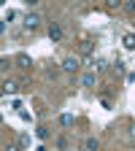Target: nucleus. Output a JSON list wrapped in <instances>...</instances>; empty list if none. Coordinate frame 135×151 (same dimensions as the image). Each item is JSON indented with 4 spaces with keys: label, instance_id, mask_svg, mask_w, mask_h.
Here are the masks:
<instances>
[{
    "label": "nucleus",
    "instance_id": "15",
    "mask_svg": "<svg viewBox=\"0 0 135 151\" xmlns=\"http://www.w3.org/2000/svg\"><path fill=\"white\" fill-rule=\"evenodd\" d=\"M124 11H127V14H135V3H132V0H130V3H124Z\"/></svg>",
    "mask_w": 135,
    "mask_h": 151
},
{
    "label": "nucleus",
    "instance_id": "20",
    "mask_svg": "<svg viewBox=\"0 0 135 151\" xmlns=\"http://www.w3.org/2000/svg\"><path fill=\"white\" fill-rule=\"evenodd\" d=\"M6 151H22V146H6Z\"/></svg>",
    "mask_w": 135,
    "mask_h": 151
},
{
    "label": "nucleus",
    "instance_id": "16",
    "mask_svg": "<svg viewBox=\"0 0 135 151\" xmlns=\"http://www.w3.org/2000/svg\"><path fill=\"white\" fill-rule=\"evenodd\" d=\"M57 148H68V138H60V140H57Z\"/></svg>",
    "mask_w": 135,
    "mask_h": 151
},
{
    "label": "nucleus",
    "instance_id": "17",
    "mask_svg": "<svg viewBox=\"0 0 135 151\" xmlns=\"http://www.w3.org/2000/svg\"><path fill=\"white\" fill-rule=\"evenodd\" d=\"M3 19H6V22H11V19H16V11H6V16H3Z\"/></svg>",
    "mask_w": 135,
    "mask_h": 151
},
{
    "label": "nucleus",
    "instance_id": "4",
    "mask_svg": "<svg viewBox=\"0 0 135 151\" xmlns=\"http://www.w3.org/2000/svg\"><path fill=\"white\" fill-rule=\"evenodd\" d=\"M81 86H87V89L97 86V76H95V73H84V78H81Z\"/></svg>",
    "mask_w": 135,
    "mask_h": 151
},
{
    "label": "nucleus",
    "instance_id": "13",
    "mask_svg": "<svg viewBox=\"0 0 135 151\" xmlns=\"http://www.w3.org/2000/svg\"><path fill=\"white\" fill-rule=\"evenodd\" d=\"M0 68H3V70H8V68H11V60H8V57H3V60H0Z\"/></svg>",
    "mask_w": 135,
    "mask_h": 151
},
{
    "label": "nucleus",
    "instance_id": "12",
    "mask_svg": "<svg viewBox=\"0 0 135 151\" xmlns=\"http://www.w3.org/2000/svg\"><path fill=\"white\" fill-rule=\"evenodd\" d=\"M19 146L27 148V146H30V135H22V138H19Z\"/></svg>",
    "mask_w": 135,
    "mask_h": 151
},
{
    "label": "nucleus",
    "instance_id": "1",
    "mask_svg": "<svg viewBox=\"0 0 135 151\" xmlns=\"http://www.w3.org/2000/svg\"><path fill=\"white\" fill-rule=\"evenodd\" d=\"M79 68H81L79 57H73V54H70V57H65V60H62V70H65V73H76Z\"/></svg>",
    "mask_w": 135,
    "mask_h": 151
},
{
    "label": "nucleus",
    "instance_id": "5",
    "mask_svg": "<svg viewBox=\"0 0 135 151\" xmlns=\"http://www.w3.org/2000/svg\"><path fill=\"white\" fill-rule=\"evenodd\" d=\"M14 62H16V68H25V70L32 65V60H30L27 54H16V60H14Z\"/></svg>",
    "mask_w": 135,
    "mask_h": 151
},
{
    "label": "nucleus",
    "instance_id": "18",
    "mask_svg": "<svg viewBox=\"0 0 135 151\" xmlns=\"http://www.w3.org/2000/svg\"><path fill=\"white\" fill-rule=\"evenodd\" d=\"M130 140H132V143H135V122H132V124H130Z\"/></svg>",
    "mask_w": 135,
    "mask_h": 151
},
{
    "label": "nucleus",
    "instance_id": "3",
    "mask_svg": "<svg viewBox=\"0 0 135 151\" xmlns=\"http://www.w3.org/2000/svg\"><path fill=\"white\" fill-rule=\"evenodd\" d=\"M25 27L27 30H38V27H41V16H38V14H27L25 16Z\"/></svg>",
    "mask_w": 135,
    "mask_h": 151
},
{
    "label": "nucleus",
    "instance_id": "7",
    "mask_svg": "<svg viewBox=\"0 0 135 151\" xmlns=\"http://www.w3.org/2000/svg\"><path fill=\"white\" fill-rule=\"evenodd\" d=\"M79 51L87 57V54H92V41H81V46H79Z\"/></svg>",
    "mask_w": 135,
    "mask_h": 151
},
{
    "label": "nucleus",
    "instance_id": "11",
    "mask_svg": "<svg viewBox=\"0 0 135 151\" xmlns=\"http://www.w3.org/2000/svg\"><path fill=\"white\" fill-rule=\"evenodd\" d=\"M35 132H38V138H41V140H46V138H49V129H46V127H38Z\"/></svg>",
    "mask_w": 135,
    "mask_h": 151
},
{
    "label": "nucleus",
    "instance_id": "14",
    "mask_svg": "<svg viewBox=\"0 0 135 151\" xmlns=\"http://www.w3.org/2000/svg\"><path fill=\"white\" fill-rule=\"evenodd\" d=\"M92 65H95V68H97V70H103V68H105V65H108V62H105V60H95V62H92Z\"/></svg>",
    "mask_w": 135,
    "mask_h": 151
},
{
    "label": "nucleus",
    "instance_id": "6",
    "mask_svg": "<svg viewBox=\"0 0 135 151\" xmlns=\"http://www.w3.org/2000/svg\"><path fill=\"white\" fill-rule=\"evenodd\" d=\"M84 148H87V151H100L97 138H87V140H84Z\"/></svg>",
    "mask_w": 135,
    "mask_h": 151
},
{
    "label": "nucleus",
    "instance_id": "2",
    "mask_svg": "<svg viewBox=\"0 0 135 151\" xmlns=\"http://www.w3.org/2000/svg\"><path fill=\"white\" fill-rule=\"evenodd\" d=\"M49 41H51V43H60V41H62V24L54 22V24L49 27Z\"/></svg>",
    "mask_w": 135,
    "mask_h": 151
},
{
    "label": "nucleus",
    "instance_id": "10",
    "mask_svg": "<svg viewBox=\"0 0 135 151\" xmlns=\"http://www.w3.org/2000/svg\"><path fill=\"white\" fill-rule=\"evenodd\" d=\"M124 46L127 49H135V35H124Z\"/></svg>",
    "mask_w": 135,
    "mask_h": 151
},
{
    "label": "nucleus",
    "instance_id": "8",
    "mask_svg": "<svg viewBox=\"0 0 135 151\" xmlns=\"http://www.w3.org/2000/svg\"><path fill=\"white\" fill-rule=\"evenodd\" d=\"M60 124L62 127H70L73 124V116H70V113H62V116H60Z\"/></svg>",
    "mask_w": 135,
    "mask_h": 151
},
{
    "label": "nucleus",
    "instance_id": "9",
    "mask_svg": "<svg viewBox=\"0 0 135 151\" xmlns=\"http://www.w3.org/2000/svg\"><path fill=\"white\" fill-rule=\"evenodd\" d=\"M14 89H16V86H14V81H8V78H6V81H3V92H6V94H11Z\"/></svg>",
    "mask_w": 135,
    "mask_h": 151
},
{
    "label": "nucleus",
    "instance_id": "19",
    "mask_svg": "<svg viewBox=\"0 0 135 151\" xmlns=\"http://www.w3.org/2000/svg\"><path fill=\"white\" fill-rule=\"evenodd\" d=\"M127 84H135V73H127Z\"/></svg>",
    "mask_w": 135,
    "mask_h": 151
}]
</instances>
